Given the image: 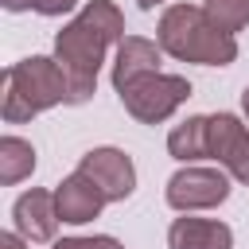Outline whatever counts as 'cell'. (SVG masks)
I'll return each mask as SVG.
<instances>
[{"instance_id": "obj_6", "label": "cell", "mask_w": 249, "mask_h": 249, "mask_svg": "<svg viewBox=\"0 0 249 249\" xmlns=\"http://www.w3.org/2000/svg\"><path fill=\"white\" fill-rule=\"evenodd\" d=\"M78 171H86L101 187V195L109 202H121V198H128L136 191V167H132V160L121 148H93V152H86Z\"/></svg>"}, {"instance_id": "obj_13", "label": "cell", "mask_w": 249, "mask_h": 249, "mask_svg": "<svg viewBox=\"0 0 249 249\" xmlns=\"http://www.w3.org/2000/svg\"><path fill=\"white\" fill-rule=\"evenodd\" d=\"M35 171V148L23 136H4L0 140V183L12 187Z\"/></svg>"}, {"instance_id": "obj_17", "label": "cell", "mask_w": 249, "mask_h": 249, "mask_svg": "<svg viewBox=\"0 0 249 249\" xmlns=\"http://www.w3.org/2000/svg\"><path fill=\"white\" fill-rule=\"evenodd\" d=\"M0 249H27V237L16 230V233H0Z\"/></svg>"}, {"instance_id": "obj_15", "label": "cell", "mask_w": 249, "mask_h": 249, "mask_svg": "<svg viewBox=\"0 0 249 249\" xmlns=\"http://www.w3.org/2000/svg\"><path fill=\"white\" fill-rule=\"evenodd\" d=\"M54 249H124V245L109 233H97V237H62Z\"/></svg>"}, {"instance_id": "obj_10", "label": "cell", "mask_w": 249, "mask_h": 249, "mask_svg": "<svg viewBox=\"0 0 249 249\" xmlns=\"http://www.w3.org/2000/svg\"><path fill=\"white\" fill-rule=\"evenodd\" d=\"M171 249H233V233L218 218H175L167 230Z\"/></svg>"}, {"instance_id": "obj_7", "label": "cell", "mask_w": 249, "mask_h": 249, "mask_svg": "<svg viewBox=\"0 0 249 249\" xmlns=\"http://www.w3.org/2000/svg\"><path fill=\"white\" fill-rule=\"evenodd\" d=\"M210 160H218L233 179L249 183V128L233 113L210 117Z\"/></svg>"}, {"instance_id": "obj_3", "label": "cell", "mask_w": 249, "mask_h": 249, "mask_svg": "<svg viewBox=\"0 0 249 249\" xmlns=\"http://www.w3.org/2000/svg\"><path fill=\"white\" fill-rule=\"evenodd\" d=\"M66 101V74L58 66V58H43V54H31L16 66L4 70V101H0V113L8 124H19V121H31L35 113L51 109Z\"/></svg>"}, {"instance_id": "obj_8", "label": "cell", "mask_w": 249, "mask_h": 249, "mask_svg": "<svg viewBox=\"0 0 249 249\" xmlns=\"http://www.w3.org/2000/svg\"><path fill=\"white\" fill-rule=\"evenodd\" d=\"M109 198L101 195V187L86 175V171H74V175H66L62 183H58V191H54V206H58V218L62 222H70V226H82V222H93L97 214H101V206H105Z\"/></svg>"}, {"instance_id": "obj_19", "label": "cell", "mask_w": 249, "mask_h": 249, "mask_svg": "<svg viewBox=\"0 0 249 249\" xmlns=\"http://www.w3.org/2000/svg\"><path fill=\"white\" fill-rule=\"evenodd\" d=\"M136 4H140L144 12H152V8H156V4H163V0H136Z\"/></svg>"}, {"instance_id": "obj_2", "label": "cell", "mask_w": 249, "mask_h": 249, "mask_svg": "<svg viewBox=\"0 0 249 249\" xmlns=\"http://www.w3.org/2000/svg\"><path fill=\"white\" fill-rule=\"evenodd\" d=\"M160 47L183 62H202V66H230L237 58V43L230 31L214 27L210 16L202 8H191V4H171L160 19V31H156Z\"/></svg>"}, {"instance_id": "obj_18", "label": "cell", "mask_w": 249, "mask_h": 249, "mask_svg": "<svg viewBox=\"0 0 249 249\" xmlns=\"http://www.w3.org/2000/svg\"><path fill=\"white\" fill-rule=\"evenodd\" d=\"M4 8L8 12H23V8H31V0H4Z\"/></svg>"}, {"instance_id": "obj_20", "label": "cell", "mask_w": 249, "mask_h": 249, "mask_svg": "<svg viewBox=\"0 0 249 249\" xmlns=\"http://www.w3.org/2000/svg\"><path fill=\"white\" fill-rule=\"evenodd\" d=\"M241 109H245V117H249V86H245V93H241Z\"/></svg>"}, {"instance_id": "obj_4", "label": "cell", "mask_w": 249, "mask_h": 249, "mask_svg": "<svg viewBox=\"0 0 249 249\" xmlns=\"http://www.w3.org/2000/svg\"><path fill=\"white\" fill-rule=\"evenodd\" d=\"M117 93H121V105H124L140 124H160V121H167V117L191 97V82L179 78V74H160V70H152V74H140V78H132L128 86H121Z\"/></svg>"}, {"instance_id": "obj_9", "label": "cell", "mask_w": 249, "mask_h": 249, "mask_svg": "<svg viewBox=\"0 0 249 249\" xmlns=\"http://www.w3.org/2000/svg\"><path fill=\"white\" fill-rule=\"evenodd\" d=\"M12 218H16V230L27 237V241H51L54 230H58V206H54V191H23L12 206Z\"/></svg>"}, {"instance_id": "obj_12", "label": "cell", "mask_w": 249, "mask_h": 249, "mask_svg": "<svg viewBox=\"0 0 249 249\" xmlns=\"http://www.w3.org/2000/svg\"><path fill=\"white\" fill-rule=\"evenodd\" d=\"M167 152L175 160H202L210 152V117H187L183 124L171 128L167 136Z\"/></svg>"}, {"instance_id": "obj_1", "label": "cell", "mask_w": 249, "mask_h": 249, "mask_svg": "<svg viewBox=\"0 0 249 249\" xmlns=\"http://www.w3.org/2000/svg\"><path fill=\"white\" fill-rule=\"evenodd\" d=\"M121 39H124V16L109 0H89L54 35V58L66 74V105H82L93 93L105 51L109 43H121Z\"/></svg>"}, {"instance_id": "obj_11", "label": "cell", "mask_w": 249, "mask_h": 249, "mask_svg": "<svg viewBox=\"0 0 249 249\" xmlns=\"http://www.w3.org/2000/svg\"><path fill=\"white\" fill-rule=\"evenodd\" d=\"M160 51H163V47L152 43V39L124 35V39L117 43V58H113V86L121 89V86H128L132 78L160 70Z\"/></svg>"}, {"instance_id": "obj_14", "label": "cell", "mask_w": 249, "mask_h": 249, "mask_svg": "<svg viewBox=\"0 0 249 249\" xmlns=\"http://www.w3.org/2000/svg\"><path fill=\"white\" fill-rule=\"evenodd\" d=\"M202 12L210 16L214 27L230 31V35H237V31L249 23V0H206Z\"/></svg>"}, {"instance_id": "obj_16", "label": "cell", "mask_w": 249, "mask_h": 249, "mask_svg": "<svg viewBox=\"0 0 249 249\" xmlns=\"http://www.w3.org/2000/svg\"><path fill=\"white\" fill-rule=\"evenodd\" d=\"M31 8H35L39 16H62V12L74 8V0H31Z\"/></svg>"}, {"instance_id": "obj_5", "label": "cell", "mask_w": 249, "mask_h": 249, "mask_svg": "<svg viewBox=\"0 0 249 249\" xmlns=\"http://www.w3.org/2000/svg\"><path fill=\"white\" fill-rule=\"evenodd\" d=\"M230 195V179L218 167H183L167 179V206L175 210H210L218 202H226Z\"/></svg>"}]
</instances>
